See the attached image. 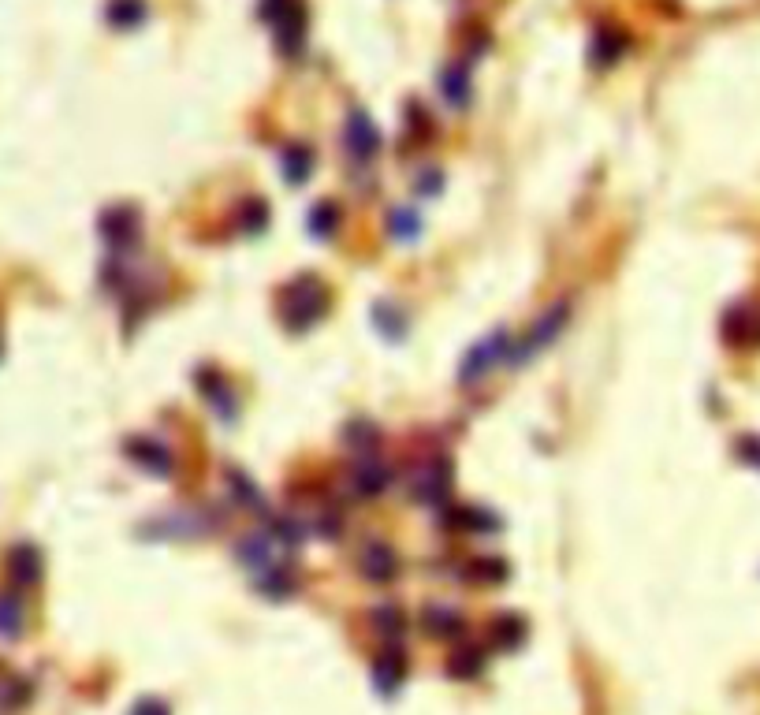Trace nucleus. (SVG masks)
<instances>
[{
  "label": "nucleus",
  "instance_id": "1",
  "mask_svg": "<svg viewBox=\"0 0 760 715\" xmlns=\"http://www.w3.org/2000/svg\"><path fill=\"white\" fill-rule=\"evenodd\" d=\"M325 310V284L317 276H299L295 284L287 287L284 298V317L291 328H310Z\"/></svg>",
  "mask_w": 760,
  "mask_h": 715
},
{
  "label": "nucleus",
  "instance_id": "2",
  "mask_svg": "<svg viewBox=\"0 0 760 715\" xmlns=\"http://www.w3.org/2000/svg\"><path fill=\"white\" fill-rule=\"evenodd\" d=\"M507 358V336L503 332H492L489 339H481L474 351L462 358V369H459V380L462 384H477L481 373H489L492 365Z\"/></svg>",
  "mask_w": 760,
  "mask_h": 715
},
{
  "label": "nucleus",
  "instance_id": "3",
  "mask_svg": "<svg viewBox=\"0 0 760 715\" xmlns=\"http://www.w3.org/2000/svg\"><path fill=\"white\" fill-rule=\"evenodd\" d=\"M347 149H351L354 161H369L380 149L377 127H373V120H369L362 108H354L351 116H347Z\"/></svg>",
  "mask_w": 760,
  "mask_h": 715
},
{
  "label": "nucleus",
  "instance_id": "4",
  "mask_svg": "<svg viewBox=\"0 0 760 715\" xmlns=\"http://www.w3.org/2000/svg\"><path fill=\"white\" fill-rule=\"evenodd\" d=\"M567 313H570V302H556L552 310L544 313L541 321L533 324V336H526V343L518 347L515 362H522V358H530V354H537V347H544V343H552L559 328L567 324Z\"/></svg>",
  "mask_w": 760,
  "mask_h": 715
},
{
  "label": "nucleus",
  "instance_id": "5",
  "mask_svg": "<svg viewBox=\"0 0 760 715\" xmlns=\"http://www.w3.org/2000/svg\"><path fill=\"white\" fill-rule=\"evenodd\" d=\"M127 455H131L135 462H142L146 470H153L157 477H168V473H172V455H168V447L150 440V436L131 440V444H127Z\"/></svg>",
  "mask_w": 760,
  "mask_h": 715
},
{
  "label": "nucleus",
  "instance_id": "6",
  "mask_svg": "<svg viewBox=\"0 0 760 715\" xmlns=\"http://www.w3.org/2000/svg\"><path fill=\"white\" fill-rule=\"evenodd\" d=\"M358 567H362V574H366L369 581H392L395 570H399V563H395L392 548H384V544H369L366 552H362V559H358Z\"/></svg>",
  "mask_w": 760,
  "mask_h": 715
},
{
  "label": "nucleus",
  "instance_id": "7",
  "mask_svg": "<svg viewBox=\"0 0 760 715\" xmlns=\"http://www.w3.org/2000/svg\"><path fill=\"white\" fill-rule=\"evenodd\" d=\"M351 481L354 488H358V496H380V492L388 488V481H392V470L377 459H366L351 473Z\"/></svg>",
  "mask_w": 760,
  "mask_h": 715
},
{
  "label": "nucleus",
  "instance_id": "8",
  "mask_svg": "<svg viewBox=\"0 0 760 715\" xmlns=\"http://www.w3.org/2000/svg\"><path fill=\"white\" fill-rule=\"evenodd\" d=\"M444 492H448V470H440L436 462L414 473V496H418L421 503H440Z\"/></svg>",
  "mask_w": 760,
  "mask_h": 715
},
{
  "label": "nucleus",
  "instance_id": "9",
  "mask_svg": "<svg viewBox=\"0 0 760 715\" xmlns=\"http://www.w3.org/2000/svg\"><path fill=\"white\" fill-rule=\"evenodd\" d=\"M8 570H12L15 585H34L41 578V559L34 548H15L12 559H8Z\"/></svg>",
  "mask_w": 760,
  "mask_h": 715
},
{
  "label": "nucleus",
  "instance_id": "10",
  "mask_svg": "<svg viewBox=\"0 0 760 715\" xmlns=\"http://www.w3.org/2000/svg\"><path fill=\"white\" fill-rule=\"evenodd\" d=\"M30 697V686L23 682L19 675L12 671H4L0 667V712H15V708H23Z\"/></svg>",
  "mask_w": 760,
  "mask_h": 715
},
{
  "label": "nucleus",
  "instance_id": "11",
  "mask_svg": "<svg viewBox=\"0 0 760 715\" xmlns=\"http://www.w3.org/2000/svg\"><path fill=\"white\" fill-rule=\"evenodd\" d=\"M481 667H485V652L474 645H462L451 652V660H448V671L455 678H474L481 675Z\"/></svg>",
  "mask_w": 760,
  "mask_h": 715
},
{
  "label": "nucleus",
  "instance_id": "12",
  "mask_svg": "<svg viewBox=\"0 0 760 715\" xmlns=\"http://www.w3.org/2000/svg\"><path fill=\"white\" fill-rule=\"evenodd\" d=\"M105 231L112 243H131L135 239V231H138V213L135 209H112V213H105Z\"/></svg>",
  "mask_w": 760,
  "mask_h": 715
},
{
  "label": "nucleus",
  "instance_id": "13",
  "mask_svg": "<svg viewBox=\"0 0 760 715\" xmlns=\"http://www.w3.org/2000/svg\"><path fill=\"white\" fill-rule=\"evenodd\" d=\"M425 626H429V634H436V637H455V634H462V626H466V622L459 619V611L429 608L425 611Z\"/></svg>",
  "mask_w": 760,
  "mask_h": 715
},
{
  "label": "nucleus",
  "instance_id": "14",
  "mask_svg": "<svg viewBox=\"0 0 760 715\" xmlns=\"http://www.w3.org/2000/svg\"><path fill=\"white\" fill-rule=\"evenodd\" d=\"M403 671H407V667H403V652H399V648H388L377 663V686L395 689L399 682H403Z\"/></svg>",
  "mask_w": 760,
  "mask_h": 715
},
{
  "label": "nucleus",
  "instance_id": "15",
  "mask_svg": "<svg viewBox=\"0 0 760 715\" xmlns=\"http://www.w3.org/2000/svg\"><path fill=\"white\" fill-rule=\"evenodd\" d=\"M23 630V604L15 593H0V637H15Z\"/></svg>",
  "mask_w": 760,
  "mask_h": 715
},
{
  "label": "nucleus",
  "instance_id": "16",
  "mask_svg": "<svg viewBox=\"0 0 760 715\" xmlns=\"http://www.w3.org/2000/svg\"><path fill=\"white\" fill-rule=\"evenodd\" d=\"M239 559H243L246 567H261V570H269V567H272L269 540L261 537V533H254V537H246L243 544H239Z\"/></svg>",
  "mask_w": 760,
  "mask_h": 715
},
{
  "label": "nucleus",
  "instance_id": "17",
  "mask_svg": "<svg viewBox=\"0 0 760 715\" xmlns=\"http://www.w3.org/2000/svg\"><path fill=\"white\" fill-rule=\"evenodd\" d=\"M142 15H146V4H142V0H112V8H109V19L120 23V27H135Z\"/></svg>",
  "mask_w": 760,
  "mask_h": 715
},
{
  "label": "nucleus",
  "instance_id": "18",
  "mask_svg": "<svg viewBox=\"0 0 760 715\" xmlns=\"http://www.w3.org/2000/svg\"><path fill=\"white\" fill-rule=\"evenodd\" d=\"M336 224H340V213H336V205L332 202H321L317 209L310 213V228H313V235H332L336 231Z\"/></svg>",
  "mask_w": 760,
  "mask_h": 715
},
{
  "label": "nucleus",
  "instance_id": "19",
  "mask_svg": "<svg viewBox=\"0 0 760 715\" xmlns=\"http://www.w3.org/2000/svg\"><path fill=\"white\" fill-rule=\"evenodd\" d=\"M310 164H313L310 149H302V146H291V153H287V161H284V168H287V179H291V183H302V179L310 176Z\"/></svg>",
  "mask_w": 760,
  "mask_h": 715
},
{
  "label": "nucleus",
  "instance_id": "20",
  "mask_svg": "<svg viewBox=\"0 0 760 715\" xmlns=\"http://www.w3.org/2000/svg\"><path fill=\"white\" fill-rule=\"evenodd\" d=\"M492 634H496L500 645L515 648L518 641H522V634H526V626H522V619H515V615H503V619L492 626Z\"/></svg>",
  "mask_w": 760,
  "mask_h": 715
},
{
  "label": "nucleus",
  "instance_id": "21",
  "mask_svg": "<svg viewBox=\"0 0 760 715\" xmlns=\"http://www.w3.org/2000/svg\"><path fill=\"white\" fill-rule=\"evenodd\" d=\"M444 94H448L451 105H462L466 94H470V86H466V71H462L459 64L444 71Z\"/></svg>",
  "mask_w": 760,
  "mask_h": 715
},
{
  "label": "nucleus",
  "instance_id": "22",
  "mask_svg": "<svg viewBox=\"0 0 760 715\" xmlns=\"http://www.w3.org/2000/svg\"><path fill=\"white\" fill-rule=\"evenodd\" d=\"M466 578H474V581H503V578H507V567H503L500 559L485 555V559H477L474 567L466 570Z\"/></svg>",
  "mask_w": 760,
  "mask_h": 715
},
{
  "label": "nucleus",
  "instance_id": "23",
  "mask_svg": "<svg viewBox=\"0 0 760 715\" xmlns=\"http://www.w3.org/2000/svg\"><path fill=\"white\" fill-rule=\"evenodd\" d=\"M619 49H623V41L611 38V30H600V34H597V45H593V53H597L600 64H608V60H615V56H619Z\"/></svg>",
  "mask_w": 760,
  "mask_h": 715
},
{
  "label": "nucleus",
  "instance_id": "24",
  "mask_svg": "<svg viewBox=\"0 0 760 715\" xmlns=\"http://www.w3.org/2000/svg\"><path fill=\"white\" fill-rule=\"evenodd\" d=\"M377 626L384 630V634L399 637V634H403V626H407V622H403V615H399L395 608H380V611H377Z\"/></svg>",
  "mask_w": 760,
  "mask_h": 715
},
{
  "label": "nucleus",
  "instance_id": "25",
  "mask_svg": "<svg viewBox=\"0 0 760 715\" xmlns=\"http://www.w3.org/2000/svg\"><path fill=\"white\" fill-rule=\"evenodd\" d=\"M392 228H395V235H399V239H407V235H414V228H418V216H410L407 209H399V213H395V220H392Z\"/></svg>",
  "mask_w": 760,
  "mask_h": 715
},
{
  "label": "nucleus",
  "instance_id": "26",
  "mask_svg": "<svg viewBox=\"0 0 760 715\" xmlns=\"http://www.w3.org/2000/svg\"><path fill=\"white\" fill-rule=\"evenodd\" d=\"M738 455L746 462H753V466H760V436H746V440L738 444Z\"/></svg>",
  "mask_w": 760,
  "mask_h": 715
},
{
  "label": "nucleus",
  "instance_id": "27",
  "mask_svg": "<svg viewBox=\"0 0 760 715\" xmlns=\"http://www.w3.org/2000/svg\"><path fill=\"white\" fill-rule=\"evenodd\" d=\"M131 715H168V708L161 701H138Z\"/></svg>",
  "mask_w": 760,
  "mask_h": 715
}]
</instances>
